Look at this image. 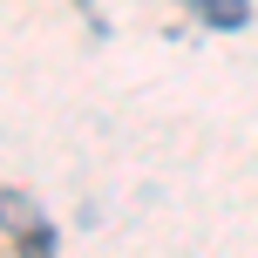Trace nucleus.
I'll return each mask as SVG.
<instances>
[{
	"mask_svg": "<svg viewBox=\"0 0 258 258\" xmlns=\"http://www.w3.org/2000/svg\"><path fill=\"white\" fill-rule=\"evenodd\" d=\"M0 224H7V231H41V218H34V204H27L21 190H0Z\"/></svg>",
	"mask_w": 258,
	"mask_h": 258,
	"instance_id": "1",
	"label": "nucleus"
},
{
	"mask_svg": "<svg viewBox=\"0 0 258 258\" xmlns=\"http://www.w3.org/2000/svg\"><path fill=\"white\" fill-rule=\"evenodd\" d=\"M190 7H197V14H204V21H211V27H245V14H251V7H245V0H190Z\"/></svg>",
	"mask_w": 258,
	"mask_h": 258,
	"instance_id": "2",
	"label": "nucleus"
}]
</instances>
